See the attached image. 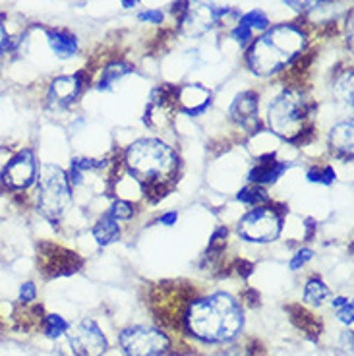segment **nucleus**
Instances as JSON below:
<instances>
[{"label":"nucleus","mask_w":354,"mask_h":356,"mask_svg":"<svg viewBox=\"0 0 354 356\" xmlns=\"http://www.w3.org/2000/svg\"><path fill=\"white\" fill-rule=\"evenodd\" d=\"M108 215L115 217L116 221H128V219H132L134 207L132 204H128L124 200H116L115 204H113V207H111Z\"/></svg>","instance_id":"nucleus-24"},{"label":"nucleus","mask_w":354,"mask_h":356,"mask_svg":"<svg viewBox=\"0 0 354 356\" xmlns=\"http://www.w3.org/2000/svg\"><path fill=\"white\" fill-rule=\"evenodd\" d=\"M130 72V66L124 63H115L111 64V66H106L105 70H103V76H101V81H99V89H106L111 88V83H115L116 80H120L124 74Z\"/></svg>","instance_id":"nucleus-20"},{"label":"nucleus","mask_w":354,"mask_h":356,"mask_svg":"<svg viewBox=\"0 0 354 356\" xmlns=\"http://www.w3.org/2000/svg\"><path fill=\"white\" fill-rule=\"evenodd\" d=\"M252 37H254V33L244 24H240V22L239 26L232 29V39H236L240 44H248L252 41Z\"/></svg>","instance_id":"nucleus-27"},{"label":"nucleus","mask_w":354,"mask_h":356,"mask_svg":"<svg viewBox=\"0 0 354 356\" xmlns=\"http://www.w3.org/2000/svg\"><path fill=\"white\" fill-rule=\"evenodd\" d=\"M337 310H339L337 312V318L343 321V323H348V325L353 323V304H351V300L343 304L341 308H337Z\"/></svg>","instance_id":"nucleus-31"},{"label":"nucleus","mask_w":354,"mask_h":356,"mask_svg":"<svg viewBox=\"0 0 354 356\" xmlns=\"http://www.w3.org/2000/svg\"><path fill=\"white\" fill-rule=\"evenodd\" d=\"M138 18H140V22H147V24H163L165 14L161 10H147V12H142Z\"/></svg>","instance_id":"nucleus-30"},{"label":"nucleus","mask_w":354,"mask_h":356,"mask_svg":"<svg viewBox=\"0 0 354 356\" xmlns=\"http://www.w3.org/2000/svg\"><path fill=\"white\" fill-rule=\"evenodd\" d=\"M39 258H41L45 273L51 277L70 275L81 266V261L76 258L74 252H68L61 246H53V244H43Z\"/></svg>","instance_id":"nucleus-11"},{"label":"nucleus","mask_w":354,"mask_h":356,"mask_svg":"<svg viewBox=\"0 0 354 356\" xmlns=\"http://www.w3.org/2000/svg\"><path fill=\"white\" fill-rule=\"evenodd\" d=\"M47 39H49V44H51L53 53L58 58H70V56L78 53V41H76V37L66 33V31H49Z\"/></svg>","instance_id":"nucleus-16"},{"label":"nucleus","mask_w":354,"mask_h":356,"mask_svg":"<svg viewBox=\"0 0 354 356\" xmlns=\"http://www.w3.org/2000/svg\"><path fill=\"white\" fill-rule=\"evenodd\" d=\"M68 343L76 356H101L106 350V337L97 323L89 318H83L72 327Z\"/></svg>","instance_id":"nucleus-8"},{"label":"nucleus","mask_w":354,"mask_h":356,"mask_svg":"<svg viewBox=\"0 0 354 356\" xmlns=\"http://www.w3.org/2000/svg\"><path fill=\"white\" fill-rule=\"evenodd\" d=\"M221 14V10L215 8L207 0H188L186 8H184V18H182V27L188 35H204L217 24Z\"/></svg>","instance_id":"nucleus-10"},{"label":"nucleus","mask_w":354,"mask_h":356,"mask_svg":"<svg viewBox=\"0 0 354 356\" xmlns=\"http://www.w3.org/2000/svg\"><path fill=\"white\" fill-rule=\"evenodd\" d=\"M37 180V159L31 149L19 152L2 170V182L10 190H27Z\"/></svg>","instance_id":"nucleus-9"},{"label":"nucleus","mask_w":354,"mask_h":356,"mask_svg":"<svg viewBox=\"0 0 354 356\" xmlns=\"http://www.w3.org/2000/svg\"><path fill=\"white\" fill-rule=\"evenodd\" d=\"M283 227V219L273 207H259L252 209L239 222V234L248 242H271L279 236Z\"/></svg>","instance_id":"nucleus-6"},{"label":"nucleus","mask_w":354,"mask_h":356,"mask_svg":"<svg viewBox=\"0 0 354 356\" xmlns=\"http://www.w3.org/2000/svg\"><path fill=\"white\" fill-rule=\"evenodd\" d=\"M239 202H242V204H246V205H262V204H266L267 200V194H266V190L264 188H259L256 184V186H246V188H242L239 192Z\"/></svg>","instance_id":"nucleus-22"},{"label":"nucleus","mask_w":354,"mask_h":356,"mask_svg":"<svg viewBox=\"0 0 354 356\" xmlns=\"http://www.w3.org/2000/svg\"><path fill=\"white\" fill-rule=\"evenodd\" d=\"M240 24H244L252 33H256V31H264V29L269 27V18H267L262 10H254V12L246 14V16H242Z\"/></svg>","instance_id":"nucleus-23"},{"label":"nucleus","mask_w":354,"mask_h":356,"mask_svg":"<svg viewBox=\"0 0 354 356\" xmlns=\"http://www.w3.org/2000/svg\"><path fill=\"white\" fill-rule=\"evenodd\" d=\"M310 118V103L302 95V91L289 89L269 105L267 122L277 136L289 142H296L306 132V124Z\"/></svg>","instance_id":"nucleus-4"},{"label":"nucleus","mask_w":354,"mask_h":356,"mask_svg":"<svg viewBox=\"0 0 354 356\" xmlns=\"http://www.w3.org/2000/svg\"><path fill=\"white\" fill-rule=\"evenodd\" d=\"M124 163L130 175L142 184L145 196H167L177 177L178 157L167 143L153 138L138 140L126 149Z\"/></svg>","instance_id":"nucleus-2"},{"label":"nucleus","mask_w":354,"mask_h":356,"mask_svg":"<svg viewBox=\"0 0 354 356\" xmlns=\"http://www.w3.org/2000/svg\"><path fill=\"white\" fill-rule=\"evenodd\" d=\"M45 333H47V337L51 339H58L63 333L70 330V325H68V321L61 318L58 314H51V316H47L45 318Z\"/></svg>","instance_id":"nucleus-21"},{"label":"nucleus","mask_w":354,"mask_h":356,"mask_svg":"<svg viewBox=\"0 0 354 356\" xmlns=\"http://www.w3.org/2000/svg\"><path fill=\"white\" fill-rule=\"evenodd\" d=\"M10 37H8V31H6V27L4 24L0 22V56L2 54H6L10 51Z\"/></svg>","instance_id":"nucleus-32"},{"label":"nucleus","mask_w":354,"mask_h":356,"mask_svg":"<svg viewBox=\"0 0 354 356\" xmlns=\"http://www.w3.org/2000/svg\"><path fill=\"white\" fill-rule=\"evenodd\" d=\"M230 116L234 122L248 128L257 122V95L254 91H244L230 105Z\"/></svg>","instance_id":"nucleus-13"},{"label":"nucleus","mask_w":354,"mask_h":356,"mask_svg":"<svg viewBox=\"0 0 354 356\" xmlns=\"http://www.w3.org/2000/svg\"><path fill=\"white\" fill-rule=\"evenodd\" d=\"M306 43L308 37L302 31V27L294 24L273 27L250 47L246 56L250 70L257 76L277 74L284 66L294 63V58L306 49Z\"/></svg>","instance_id":"nucleus-3"},{"label":"nucleus","mask_w":354,"mask_h":356,"mask_svg":"<svg viewBox=\"0 0 354 356\" xmlns=\"http://www.w3.org/2000/svg\"><path fill=\"white\" fill-rule=\"evenodd\" d=\"M328 296H329V289L321 279L314 277V279H310V281L306 283V289H304V302L319 306V304L323 302Z\"/></svg>","instance_id":"nucleus-18"},{"label":"nucleus","mask_w":354,"mask_h":356,"mask_svg":"<svg viewBox=\"0 0 354 356\" xmlns=\"http://www.w3.org/2000/svg\"><path fill=\"white\" fill-rule=\"evenodd\" d=\"M348 302V300H346V298H335V300H333V308H341V306H343V304H346Z\"/></svg>","instance_id":"nucleus-36"},{"label":"nucleus","mask_w":354,"mask_h":356,"mask_svg":"<svg viewBox=\"0 0 354 356\" xmlns=\"http://www.w3.org/2000/svg\"><path fill=\"white\" fill-rule=\"evenodd\" d=\"M120 2H122L124 8H134V6L138 4V0H120Z\"/></svg>","instance_id":"nucleus-35"},{"label":"nucleus","mask_w":354,"mask_h":356,"mask_svg":"<svg viewBox=\"0 0 354 356\" xmlns=\"http://www.w3.org/2000/svg\"><path fill=\"white\" fill-rule=\"evenodd\" d=\"M80 78L78 76H63L56 78L49 88V105H53L56 108L68 107L70 103H74V99L80 95Z\"/></svg>","instance_id":"nucleus-12"},{"label":"nucleus","mask_w":354,"mask_h":356,"mask_svg":"<svg viewBox=\"0 0 354 356\" xmlns=\"http://www.w3.org/2000/svg\"><path fill=\"white\" fill-rule=\"evenodd\" d=\"M118 341L124 356H161L168 347L167 335L150 325L128 327L120 333Z\"/></svg>","instance_id":"nucleus-7"},{"label":"nucleus","mask_w":354,"mask_h":356,"mask_svg":"<svg viewBox=\"0 0 354 356\" xmlns=\"http://www.w3.org/2000/svg\"><path fill=\"white\" fill-rule=\"evenodd\" d=\"M118 234H120L118 221H116L115 217H111L108 213L103 215L97 221V225H95V229H93V236H95V241H97L101 246H106V244L115 242L116 238H118Z\"/></svg>","instance_id":"nucleus-17"},{"label":"nucleus","mask_w":354,"mask_h":356,"mask_svg":"<svg viewBox=\"0 0 354 356\" xmlns=\"http://www.w3.org/2000/svg\"><path fill=\"white\" fill-rule=\"evenodd\" d=\"M37 296V289L33 283H24L22 285V289H19V300L24 304H29L35 300Z\"/></svg>","instance_id":"nucleus-29"},{"label":"nucleus","mask_w":354,"mask_h":356,"mask_svg":"<svg viewBox=\"0 0 354 356\" xmlns=\"http://www.w3.org/2000/svg\"><path fill=\"white\" fill-rule=\"evenodd\" d=\"M182 320L186 330L204 343L232 341L244 325L240 304L227 293H215L194 300Z\"/></svg>","instance_id":"nucleus-1"},{"label":"nucleus","mask_w":354,"mask_h":356,"mask_svg":"<svg viewBox=\"0 0 354 356\" xmlns=\"http://www.w3.org/2000/svg\"><path fill=\"white\" fill-rule=\"evenodd\" d=\"M329 145L339 155L351 159L353 157V120L337 124L329 134Z\"/></svg>","instance_id":"nucleus-14"},{"label":"nucleus","mask_w":354,"mask_h":356,"mask_svg":"<svg viewBox=\"0 0 354 356\" xmlns=\"http://www.w3.org/2000/svg\"><path fill=\"white\" fill-rule=\"evenodd\" d=\"M294 12H308V10L316 8L323 0H284Z\"/></svg>","instance_id":"nucleus-26"},{"label":"nucleus","mask_w":354,"mask_h":356,"mask_svg":"<svg viewBox=\"0 0 354 356\" xmlns=\"http://www.w3.org/2000/svg\"><path fill=\"white\" fill-rule=\"evenodd\" d=\"M289 169L287 163H281V161H273L271 157H267L266 161L257 163L254 169L250 170L248 178L256 184H271L277 178H281L284 170Z\"/></svg>","instance_id":"nucleus-15"},{"label":"nucleus","mask_w":354,"mask_h":356,"mask_svg":"<svg viewBox=\"0 0 354 356\" xmlns=\"http://www.w3.org/2000/svg\"><path fill=\"white\" fill-rule=\"evenodd\" d=\"M178 219V215L175 213V211H170V213H165L163 217H161V222L163 225H167V227H170V225H175Z\"/></svg>","instance_id":"nucleus-33"},{"label":"nucleus","mask_w":354,"mask_h":356,"mask_svg":"<svg viewBox=\"0 0 354 356\" xmlns=\"http://www.w3.org/2000/svg\"><path fill=\"white\" fill-rule=\"evenodd\" d=\"M333 93H335V97L339 99L341 103H346V105L353 103V72H345V74L335 81Z\"/></svg>","instance_id":"nucleus-19"},{"label":"nucleus","mask_w":354,"mask_h":356,"mask_svg":"<svg viewBox=\"0 0 354 356\" xmlns=\"http://www.w3.org/2000/svg\"><path fill=\"white\" fill-rule=\"evenodd\" d=\"M223 356H246V353H244L242 348L234 347V348H230L229 353H225V355H223Z\"/></svg>","instance_id":"nucleus-34"},{"label":"nucleus","mask_w":354,"mask_h":356,"mask_svg":"<svg viewBox=\"0 0 354 356\" xmlns=\"http://www.w3.org/2000/svg\"><path fill=\"white\" fill-rule=\"evenodd\" d=\"M308 180L310 182H319V184H333V180H335V170L333 167H321V169H312L308 172Z\"/></svg>","instance_id":"nucleus-25"},{"label":"nucleus","mask_w":354,"mask_h":356,"mask_svg":"<svg viewBox=\"0 0 354 356\" xmlns=\"http://www.w3.org/2000/svg\"><path fill=\"white\" fill-rule=\"evenodd\" d=\"M37 209L45 219L58 221L72 204L68 175L56 165H45L37 172Z\"/></svg>","instance_id":"nucleus-5"},{"label":"nucleus","mask_w":354,"mask_h":356,"mask_svg":"<svg viewBox=\"0 0 354 356\" xmlns=\"http://www.w3.org/2000/svg\"><path fill=\"white\" fill-rule=\"evenodd\" d=\"M312 256H314V252L312 250H300V252H296V256L291 259V269L292 271H296V269H300L306 261H310Z\"/></svg>","instance_id":"nucleus-28"}]
</instances>
